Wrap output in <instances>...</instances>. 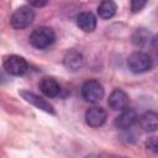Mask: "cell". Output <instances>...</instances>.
<instances>
[{"instance_id":"7","label":"cell","mask_w":158,"mask_h":158,"mask_svg":"<svg viewBox=\"0 0 158 158\" xmlns=\"http://www.w3.org/2000/svg\"><path fill=\"white\" fill-rule=\"evenodd\" d=\"M107 104H109V106L112 110L121 111V110L128 107L130 98H128V95H127V93L125 90H122V89H114L111 91V94L109 95Z\"/></svg>"},{"instance_id":"6","label":"cell","mask_w":158,"mask_h":158,"mask_svg":"<svg viewBox=\"0 0 158 158\" xmlns=\"http://www.w3.org/2000/svg\"><path fill=\"white\" fill-rule=\"evenodd\" d=\"M20 95L22 96V99L27 102H30L31 105H33L35 107L47 112V114H51V115H56V111L53 109V106L46 100L43 99L42 96L32 93V91H28V90H21L20 91Z\"/></svg>"},{"instance_id":"2","label":"cell","mask_w":158,"mask_h":158,"mask_svg":"<svg viewBox=\"0 0 158 158\" xmlns=\"http://www.w3.org/2000/svg\"><path fill=\"white\" fill-rule=\"evenodd\" d=\"M153 65V60L151 56L146 52H133L127 58V67L133 73H144L148 72Z\"/></svg>"},{"instance_id":"12","label":"cell","mask_w":158,"mask_h":158,"mask_svg":"<svg viewBox=\"0 0 158 158\" xmlns=\"http://www.w3.org/2000/svg\"><path fill=\"white\" fill-rule=\"evenodd\" d=\"M137 121L139 122V126L146 132H154L158 127V115L156 111H147L143 115H141Z\"/></svg>"},{"instance_id":"17","label":"cell","mask_w":158,"mask_h":158,"mask_svg":"<svg viewBox=\"0 0 158 158\" xmlns=\"http://www.w3.org/2000/svg\"><path fill=\"white\" fill-rule=\"evenodd\" d=\"M146 147H147L148 149H151L152 152L157 153V152H158V143H157V137H151V138H148V139H147V142H146Z\"/></svg>"},{"instance_id":"14","label":"cell","mask_w":158,"mask_h":158,"mask_svg":"<svg viewBox=\"0 0 158 158\" xmlns=\"http://www.w3.org/2000/svg\"><path fill=\"white\" fill-rule=\"evenodd\" d=\"M117 5L114 0H102L98 6V15L104 20H109L115 16Z\"/></svg>"},{"instance_id":"1","label":"cell","mask_w":158,"mask_h":158,"mask_svg":"<svg viewBox=\"0 0 158 158\" xmlns=\"http://www.w3.org/2000/svg\"><path fill=\"white\" fill-rule=\"evenodd\" d=\"M56 41V33L51 27L41 26L32 31L30 35V43L37 49H44L52 46Z\"/></svg>"},{"instance_id":"18","label":"cell","mask_w":158,"mask_h":158,"mask_svg":"<svg viewBox=\"0 0 158 158\" xmlns=\"http://www.w3.org/2000/svg\"><path fill=\"white\" fill-rule=\"evenodd\" d=\"M27 1L30 5H32L35 7H42L48 2V0H27Z\"/></svg>"},{"instance_id":"16","label":"cell","mask_w":158,"mask_h":158,"mask_svg":"<svg viewBox=\"0 0 158 158\" xmlns=\"http://www.w3.org/2000/svg\"><path fill=\"white\" fill-rule=\"evenodd\" d=\"M147 2H148V0H131V5H130L131 11L135 14L139 12L147 5Z\"/></svg>"},{"instance_id":"8","label":"cell","mask_w":158,"mask_h":158,"mask_svg":"<svg viewBox=\"0 0 158 158\" xmlns=\"http://www.w3.org/2000/svg\"><path fill=\"white\" fill-rule=\"evenodd\" d=\"M107 114L101 106H93L85 112V122L90 127H100L105 123Z\"/></svg>"},{"instance_id":"10","label":"cell","mask_w":158,"mask_h":158,"mask_svg":"<svg viewBox=\"0 0 158 158\" xmlns=\"http://www.w3.org/2000/svg\"><path fill=\"white\" fill-rule=\"evenodd\" d=\"M40 90L48 98H56L60 93V85L59 83L52 78V77H44L40 81Z\"/></svg>"},{"instance_id":"11","label":"cell","mask_w":158,"mask_h":158,"mask_svg":"<svg viewBox=\"0 0 158 158\" xmlns=\"http://www.w3.org/2000/svg\"><path fill=\"white\" fill-rule=\"evenodd\" d=\"M77 25L84 32H93L96 28V17L90 11L80 12L77 16Z\"/></svg>"},{"instance_id":"5","label":"cell","mask_w":158,"mask_h":158,"mask_svg":"<svg viewBox=\"0 0 158 158\" xmlns=\"http://www.w3.org/2000/svg\"><path fill=\"white\" fill-rule=\"evenodd\" d=\"M81 96L85 101L90 102V104H96L99 102L102 98H104V88L101 85V83H99L95 79H90L88 81H85L81 85Z\"/></svg>"},{"instance_id":"4","label":"cell","mask_w":158,"mask_h":158,"mask_svg":"<svg viewBox=\"0 0 158 158\" xmlns=\"http://www.w3.org/2000/svg\"><path fill=\"white\" fill-rule=\"evenodd\" d=\"M4 69L6 70L7 74L14 75V77H21L23 75L27 69H28V63L27 60L17 54H10L4 58Z\"/></svg>"},{"instance_id":"9","label":"cell","mask_w":158,"mask_h":158,"mask_svg":"<svg viewBox=\"0 0 158 158\" xmlns=\"http://www.w3.org/2000/svg\"><path fill=\"white\" fill-rule=\"evenodd\" d=\"M138 115L133 109H123L121 110V114L115 118L114 125L116 128L120 130H127L130 127H132L136 122H137Z\"/></svg>"},{"instance_id":"13","label":"cell","mask_w":158,"mask_h":158,"mask_svg":"<svg viewBox=\"0 0 158 158\" xmlns=\"http://www.w3.org/2000/svg\"><path fill=\"white\" fill-rule=\"evenodd\" d=\"M63 63L68 70H78L84 64V58L78 51H70L65 54Z\"/></svg>"},{"instance_id":"15","label":"cell","mask_w":158,"mask_h":158,"mask_svg":"<svg viewBox=\"0 0 158 158\" xmlns=\"http://www.w3.org/2000/svg\"><path fill=\"white\" fill-rule=\"evenodd\" d=\"M151 32L147 31L146 28H137L132 36H131V41L136 47H146L148 46L149 41H151Z\"/></svg>"},{"instance_id":"3","label":"cell","mask_w":158,"mask_h":158,"mask_svg":"<svg viewBox=\"0 0 158 158\" xmlns=\"http://www.w3.org/2000/svg\"><path fill=\"white\" fill-rule=\"evenodd\" d=\"M33 20H35V11L30 6L23 5L17 7L12 12L10 17V25L15 30H23L27 26H30Z\"/></svg>"}]
</instances>
